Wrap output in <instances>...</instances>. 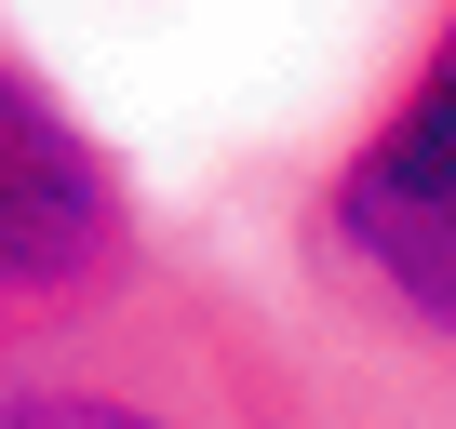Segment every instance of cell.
<instances>
[{
  "mask_svg": "<svg viewBox=\"0 0 456 429\" xmlns=\"http://www.w3.org/2000/svg\"><path fill=\"white\" fill-rule=\"evenodd\" d=\"M256 295L389 429H456V0H416L376 94L282 174Z\"/></svg>",
  "mask_w": 456,
  "mask_h": 429,
  "instance_id": "obj_1",
  "label": "cell"
},
{
  "mask_svg": "<svg viewBox=\"0 0 456 429\" xmlns=\"http://www.w3.org/2000/svg\"><path fill=\"white\" fill-rule=\"evenodd\" d=\"M0 429H389L228 255H148L108 309L0 336Z\"/></svg>",
  "mask_w": 456,
  "mask_h": 429,
  "instance_id": "obj_2",
  "label": "cell"
},
{
  "mask_svg": "<svg viewBox=\"0 0 456 429\" xmlns=\"http://www.w3.org/2000/svg\"><path fill=\"white\" fill-rule=\"evenodd\" d=\"M161 255L121 148L68 108V81L0 28V336H41L108 309Z\"/></svg>",
  "mask_w": 456,
  "mask_h": 429,
  "instance_id": "obj_3",
  "label": "cell"
}]
</instances>
